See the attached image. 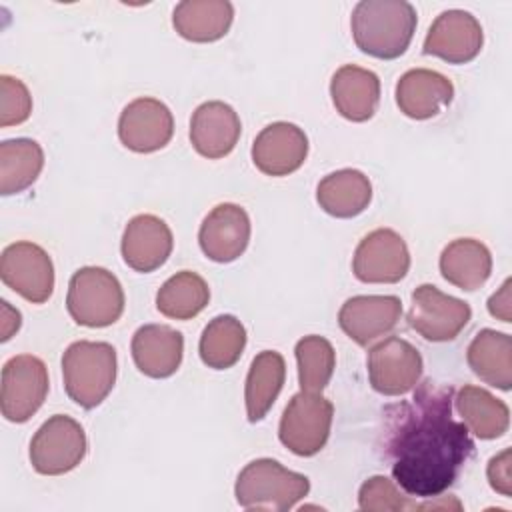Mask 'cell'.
<instances>
[{"instance_id": "1f68e13d", "label": "cell", "mask_w": 512, "mask_h": 512, "mask_svg": "<svg viewBox=\"0 0 512 512\" xmlns=\"http://www.w3.org/2000/svg\"><path fill=\"white\" fill-rule=\"evenodd\" d=\"M296 362H298V382L304 392H322L336 366V354L332 344L316 334L304 336L296 344Z\"/></svg>"}, {"instance_id": "4316f807", "label": "cell", "mask_w": 512, "mask_h": 512, "mask_svg": "<svg viewBox=\"0 0 512 512\" xmlns=\"http://www.w3.org/2000/svg\"><path fill=\"white\" fill-rule=\"evenodd\" d=\"M466 428L480 440L500 438L510 426L508 406L478 386H462L452 400Z\"/></svg>"}, {"instance_id": "3957f363", "label": "cell", "mask_w": 512, "mask_h": 512, "mask_svg": "<svg viewBox=\"0 0 512 512\" xmlns=\"http://www.w3.org/2000/svg\"><path fill=\"white\" fill-rule=\"evenodd\" d=\"M64 388L70 400L90 410L102 404L116 382V350L108 342L78 340L62 356Z\"/></svg>"}, {"instance_id": "4dcf8cb0", "label": "cell", "mask_w": 512, "mask_h": 512, "mask_svg": "<svg viewBox=\"0 0 512 512\" xmlns=\"http://www.w3.org/2000/svg\"><path fill=\"white\" fill-rule=\"evenodd\" d=\"M246 346V328L244 324L230 314L212 318L198 344L202 362L214 370H226L234 366Z\"/></svg>"}, {"instance_id": "277c9868", "label": "cell", "mask_w": 512, "mask_h": 512, "mask_svg": "<svg viewBox=\"0 0 512 512\" xmlns=\"http://www.w3.org/2000/svg\"><path fill=\"white\" fill-rule=\"evenodd\" d=\"M310 490L304 474L284 468L272 458L252 460L236 478V502L246 510L284 512L296 506Z\"/></svg>"}, {"instance_id": "2e32d148", "label": "cell", "mask_w": 512, "mask_h": 512, "mask_svg": "<svg viewBox=\"0 0 512 512\" xmlns=\"http://www.w3.org/2000/svg\"><path fill=\"white\" fill-rule=\"evenodd\" d=\"M198 242L206 258L232 262L244 254L250 242V218L238 204H218L200 224Z\"/></svg>"}, {"instance_id": "d4e9b609", "label": "cell", "mask_w": 512, "mask_h": 512, "mask_svg": "<svg viewBox=\"0 0 512 512\" xmlns=\"http://www.w3.org/2000/svg\"><path fill=\"white\" fill-rule=\"evenodd\" d=\"M468 366L486 384L510 390L512 386V338L504 332L484 328L468 346Z\"/></svg>"}, {"instance_id": "f1b7e54d", "label": "cell", "mask_w": 512, "mask_h": 512, "mask_svg": "<svg viewBox=\"0 0 512 512\" xmlns=\"http://www.w3.org/2000/svg\"><path fill=\"white\" fill-rule=\"evenodd\" d=\"M44 166V152L36 140L14 138L0 144V194L10 196L36 182Z\"/></svg>"}, {"instance_id": "8992f818", "label": "cell", "mask_w": 512, "mask_h": 512, "mask_svg": "<svg viewBox=\"0 0 512 512\" xmlns=\"http://www.w3.org/2000/svg\"><path fill=\"white\" fill-rule=\"evenodd\" d=\"M334 406L320 392H304L294 394L284 408L280 418L278 438L280 442L298 456H314L318 454L332 426Z\"/></svg>"}, {"instance_id": "4fadbf2b", "label": "cell", "mask_w": 512, "mask_h": 512, "mask_svg": "<svg viewBox=\"0 0 512 512\" xmlns=\"http://www.w3.org/2000/svg\"><path fill=\"white\" fill-rule=\"evenodd\" d=\"M174 134V118L170 108L150 96H142L124 106L118 118L120 142L140 154L164 148Z\"/></svg>"}, {"instance_id": "44dd1931", "label": "cell", "mask_w": 512, "mask_h": 512, "mask_svg": "<svg viewBox=\"0 0 512 512\" xmlns=\"http://www.w3.org/2000/svg\"><path fill=\"white\" fill-rule=\"evenodd\" d=\"M184 354V338L164 324L140 326L132 336V358L136 368L150 378L172 376Z\"/></svg>"}, {"instance_id": "7a4b0ae2", "label": "cell", "mask_w": 512, "mask_h": 512, "mask_svg": "<svg viewBox=\"0 0 512 512\" xmlns=\"http://www.w3.org/2000/svg\"><path fill=\"white\" fill-rule=\"evenodd\" d=\"M352 38L374 58L392 60L406 52L416 30V10L404 0H362L352 10Z\"/></svg>"}, {"instance_id": "6da1fadb", "label": "cell", "mask_w": 512, "mask_h": 512, "mask_svg": "<svg viewBox=\"0 0 512 512\" xmlns=\"http://www.w3.org/2000/svg\"><path fill=\"white\" fill-rule=\"evenodd\" d=\"M452 388L424 382L410 400L386 410L384 456L410 496L438 498L474 454L464 422L452 416Z\"/></svg>"}, {"instance_id": "484cf974", "label": "cell", "mask_w": 512, "mask_h": 512, "mask_svg": "<svg viewBox=\"0 0 512 512\" xmlns=\"http://www.w3.org/2000/svg\"><path fill=\"white\" fill-rule=\"evenodd\" d=\"M440 272L456 288L474 292L490 278V250L474 238L452 240L440 254Z\"/></svg>"}, {"instance_id": "83f0119b", "label": "cell", "mask_w": 512, "mask_h": 512, "mask_svg": "<svg viewBox=\"0 0 512 512\" xmlns=\"http://www.w3.org/2000/svg\"><path fill=\"white\" fill-rule=\"evenodd\" d=\"M284 378L286 362L280 352L262 350L254 356L244 386L246 414L250 422H258L268 414L282 390Z\"/></svg>"}, {"instance_id": "5bb4252c", "label": "cell", "mask_w": 512, "mask_h": 512, "mask_svg": "<svg viewBox=\"0 0 512 512\" xmlns=\"http://www.w3.org/2000/svg\"><path fill=\"white\" fill-rule=\"evenodd\" d=\"M482 42L484 34L476 16L466 10H446L432 22L424 52L450 64H464L480 54Z\"/></svg>"}, {"instance_id": "ba28073f", "label": "cell", "mask_w": 512, "mask_h": 512, "mask_svg": "<svg viewBox=\"0 0 512 512\" xmlns=\"http://www.w3.org/2000/svg\"><path fill=\"white\" fill-rule=\"evenodd\" d=\"M48 394L46 364L32 354L12 356L2 368L0 410L10 422L30 420Z\"/></svg>"}, {"instance_id": "e0dca14e", "label": "cell", "mask_w": 512, "mask_h": 512, "mask_svg": "<svg viewBox=\"0 0 512 512\" xmlns=\"http://www.w3.org/2000/svg\"><path fill=\"white\" fill-rule=\"evenodd\" d=\"M308 156V138L292 122H274L262 128L252 144L254 166L268 176L296 172Z\"/></svg>"}, {"instance_id": "cb8c5ba5", "label": "cell", "mask_w": 512, "mask_h": 512, "mask_svg": "<svg viewBox=\"0 0 512 512\" xmlns=\"http://www.w3.org/2000/svg\"><path fill=\"white\" fill-rule=\"evenodd\" d=\"M234 8L226 0H184L172 12L176 32L190 42L220 40L232 24Z\"/></svg>"}, {"instance_id": "f546056e", "label": "cell", "mask_w": 512, "mask_h": 512, "mask_svg": "<svg viewBox=\"0 0 512 512\" xmlns=\"http://www.w3.org/2000/svg\"><path fill=\"white\" fill-rule=\"evenodd\" d=\"M208 300L210 288L206 280L192 270H182L160 286L156 294V308L166 318L190 320L206 308Z\"/></svg>"}, {"instance_id": "ac0fdd59", "label": "cell", "mask_w": 512, "mask_h": 512, "mask_svg": "<svg viewBox=\"0 0 512 512\" xmlns=\"http://www.w3.org/2000/svg\"><path fill=\"white\" fill-rule=\"evenodd\" d=\"M240 118L236 110L220 100L200 104L190 120V142L194 150L210 160L230 154L240 138Z\"/></svg>"}, {"instance_id": "7c38bea8", "label": "cell", "mask_w": 512, "mask_h": 512, "mask_svg": "<svg viewBox=\"0 0 512 512\" xmlns=\"http://www.w3.org/2000/svg\"><path fill=\"white\" fill-rule=\"evenodd\" d=\"M422 376V356L398 336L384 338L368 352V378L376 392L402 396L416 388Z\"/></svg>"}, {"instance_id": "e575fe53", "label": "cell", "mask_w": 512, "mask_h": 512, "mask_svg": "<svg viewBox=\"0 0 512 512\" xmlns=\"http://www.w3.org/2000/svg\"><path fill=\"white\" fill-rule=\"evenodd\" d=\"M510 450H502L500 454H496L486 468L490 486L500 492L502 496H512V474H510Z\"/></svg>"}, {"instance_id": "836d02e7", "label": "cell", "mask_w": 512, "mask_h": 512, "mask_svg": "<svg viewBox=\"0 0 512 512\" xmlns=\"http://www.w3.org/2000/svg\"><path fill=\"white\" fill-rule=\"evenodd\" d=\"M32 112V96L26 84L14 76H0V126H14L28 120Z\"/></svg>"}, {"instance_id": "d590c367", "label": "cell", "mask_w": 512, "mask_h": 512, "mask_svg": "<svg viewBox=\"0 0 512 512\" xmlns=\"http://www.w3.org/2000/svg\"><path fill=\"white\" fill-rule=\"evenodd\" d=\"M510 286H512V280L506 278L504 284L500 286V290L494 292L490 296V300H488V312L494 318L502 320V322H510L512 320V312H510V308H512L510 306Z\"/></svg>"}, {"instance_id": "ffe728a7", "label": "cell", "mask_w": 512, "mask_h": 512, "mask_svg": "<svg viewBox=\"0 0 512 512\" xmlns=\"http://www.w3.org/2000/svg\"><path fill=\"white\" fill-rule=\"evenodd\" d=\"M454 96L452 82L428 68H414L400 76L396 84V104L402 114L414 120H426L440 114Z\"/></svg>"}, {"instance_id": "9a60e30c", "label": "cell", "mask_w": 512, "mask_h": 512, "mask_svg": "<svg viewBox=\"0 0 512 512\" xmlns=\"http://www.w3.org/2000/svg\"><path fill=\"white\" fill-rule=\"evenodd\" d=\"M400 316L402 302L398 296H352L342 304L338 324L358 346H370L390 334Z\"/></svg>"}, {"instance_id": "5b68a950", "label": "cell", "mask_w": 512, "mask_h": 512, "mask_svg": "<svg viewBox=\"0 0 512 512\" xmlns=\"http://www.w3.org/2000/svg\"><path fill=\"white\" fill-rule=\"evenodd\" d=\"M66 308L72 320L80 326H110L124 312L122 284L106 268L84 266L70 278Z\"/></svg>"}, {"instance_id": "7402d4cb", "label": "cell", "mask_w": 512, "mask_h": 512, "mask_svg": "<svg viewBox=\"0 0 512 512\" xmlns=\"http://www.w3.org/2000/svg\"><path fill=\"white\" fill-rule=\"evenodd\" d=\"M330 96L340 116L352 122H364L378 108L380 80L372 70L346 64L334 72Z\"/></svg>"}, {"instance_id": "d6986e66", "label": "cell", "mask_w": 512, "mask_h": 512, "mask_svg": "<svg viewBox=\"0 0 512 512\" xmlns=\"http://www.w3.org/2000/svg\"><path fill=\"white\" fill-rule=\"evenodd\" d=\"M174 240L168 224L154 214L134 216L122 234V258L136 272H152L160 268L170 252Z\"/></svg>"}, {"instance_id": "d6a6232c", "label": "cell", "mask_w": 512, "mask_h": 512, "mask_svg": "<svg viewBox=\"0 0 512 512\" xmlns=\"http://www.w3.org/2000/svg\"><path fill=\"white\" fill-rule=\"evenodd\" d=\"M358 506L360 510L372 512H400V510H416V504L404 496L396 482L386 476H372L368 478L358 492Z\"/></svg>"}, {"instance_id": "9c48e42d", "label": "cell", "mask_w": 512, "mask_h": 512, "mask_svg": "<svg viewBox=\"0 0 512 512\" xmlns=\"http://www.w3.org/2000/svg\"><path fill=\"white\" fill-rule=\"evenodd\" d=\"M470 316L472 310L464 300L448 296L432 284H422L412 292L408 324L424 340H454L466 328Z\"/></svg>"}, {"instance_id": "8d00e7d4", "label": "cell", "mask_w": 512, "mask_h": 512, "mask_svg": "<svg viewBox=\"0 0 512 512\" xmlns=\"http://www.w3.org/2000/svg\"><path fill=\"white\" fill-rule=\"evenodd\" d=\"M0 304H2V322H0L2 334H0V340L6 342V340L12 338L14 332H18V328L22 324V318H20V312L16 308H12L6 300H2Z\"/></svg>"}, {"instance_id": "603a6c76", "label": "cell", "mask_w": 512, "mask_h": 512, "mask_svg": "<svg viewBox=\"0 0 512 512\" xmlns=\"http://www.w3.org/2000/svg\"><path fill=\"white\" fill-rule=\"evenodd\" d=\"M316 200L320 208L334 218H354L368 208L372 184L360 170L342 168L318 182Z\"/></svg>"}, {"instance_id": "30bf717a", "label": "cell", "mask_w": 512, "mask_h": 512, "mask_svg": "<svg viewBox=\"0 0 512 512\" xmlns=\"http://www.w3.org/2000/svg\"><path fill=\"white\" fill-rule=\"evenodd\" d=\"M2 282L32 304H42L54 290V266L48 252L34 242H14L0 256Z\"/></svg>"}, {"instance_id": "52a82bcc", "label": "cell", "mask_w": 512, "mask_h": 512, "mask_svg": "<svg viewBox=\"0 0 512 512\" xmlns=\"http://www.w3.org/2000/svg\"><path fill=\"white\" fill-rule=\"evenodd\" d=\"M84 428L70 416H50L30 442V462L38 474L60 476L74 470L86 456Z\"/></svg>"}, {"instance_id": "8fae6325", "label": "cell", "mask_w": 512, "mask_h": 512, "mask_svg": "<svg viewBox=\"0 0 512 512\" xmlns=\"http://www.w3.org/2000/svg\"><path fill=\"white\" fill-rule=\"evenodd\" d=\"M410 268V252L404 238L390 230L378 228L366 234L356 246L352 272L366 284L400 282Z\"/></svg>"}]
</instances>
